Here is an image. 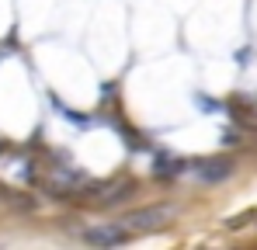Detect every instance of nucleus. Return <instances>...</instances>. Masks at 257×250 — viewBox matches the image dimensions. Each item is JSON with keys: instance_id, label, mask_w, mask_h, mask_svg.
Wrapping results in <instances>:
<instances>
[{"instance_id": "f03ea898", "label": "nucleus", "mask_w": 257, "mask_h": 250, "mask_svg": "<svg viewBox=\"0 0 257 250\" xmlns=\"http://www.w3.org/2000/svg\"><path fill=\"white\" fill-rule=\"evenodd\" d=\"M128 233L122 222H108V226H90L84 233V240L90 247H118V243H128Z\"/></svg>"}, {"instance_id": "f257e3e1", "label": "nucleus", "mask_w": 257, "mask_h": 250, "mask_svg": "<svg viewBox=\"0 0 257 250\" xmlns=\"http://www.w3.org/2000/svg\"><path fill=\"white\" fill-rule=\"evenodd\" d=\"M174 219V208L171 205H153V208H139V212H128L122 219L128 233H150V229H160L164 222Z\"/></svg>"}, {"instance_id": "7ed1b4c3", "label": "nucleus", "mask_w": 257, "mask_h": 250, "mask_svg": "<svg viewBox=\"0 0 257 250\" xmlns=\"http://www.w3.org/2000/svg\"><path fill=\"white\" fill-rule=\"evenodd\" d=\"M233 174V160L229 157H212V160H202L198 164V177L202 181H222Z\"/></svg>"}, {"instance_id": "20e7f679", "label": "nucleus", "mask_w": 257, "mask_h": 250, "mask_svg": "<svg viewBox=\"0 0 257 250\" xmlns=\"http://www.w3.org/2000/svg\"><path fill=\"white\" fill-rule=\"evenodd\" d=\"M181 160H157V174H160V177H167V174H177V170H181Z\"/></svg>"}, {"instance_id": "423d86ee", "label": "nucleus", "mask_w": 257, "mask_h": 250, "mask_svg": "<svg viewBox=\"0 0 257 250\" xmlns=\"http://www.w3.org/2000/svg\"><path fill=\"white\" fill-rule=\"evenodd\" d=\"M0 153H4V143H0Z\"/></svg>"}, {"instance_id": "39448f33", "label": "nucleus", "mask_w": 257, "mask_h": 250, "mask_svg": "<svg viewBox=\"0 0 257 250\" xmlns=\"http://www.w3.org/2000/svg\"><path fill=\"white\" fill-rule=\"evenodd\" d=\"M247 219H254V212H247V215H236V219H229L226 226H229V229H240V226H247Z\"/></svg>"}]
</instances>
